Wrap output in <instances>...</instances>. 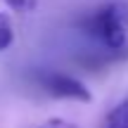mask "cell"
<instances>
[{
    "instance_id": "2",
    "label": "cell",
    "mask_w": 128,
    "mask_h": 128,
    "mask_svg": "<svg viewBox=\"0 0 128 128\" xmlns=\"http://www.w3.org/2000/svg\"><path fill=\"white\" fill-rule=\"evenodd\" d=\"M33 83L45 95H50L52 100H69V102H81V104L92 102L90 88L81 78L57 71V69H36L33 71Z\"/></svg>"
},
{
    "instance_id": "5",
    "label": "cell",
    "mask_w": 128,
    "mask_h": 128,
    "mask_svg": "<svg viewBox=\"0 0 128 128\" xmlns=\"http://www.w3.org/2000/svg\"><path fill=\"white\" fill-rule=\"evenodd\" d=\"M2 2L17 14H31L38 7V0H2Z\"/></svg>"
},
{
    "instance_id": "1",
    "label": "cell",
    "mask_w": 128,
    "mask_h": 128,
    "mask_svg": "<svg viewBox=\"0 0 128 128\" xmlns=\"http://www.w3.org/2000/svg\"><path fill=\"white\" fill-rule=\"evenodd\" d=\"M78 28L95 45H100V52H104L109 60L128 57V2L112 0L100 5L81 17Z\"/></svg>"
},
{
    "instance_id": "3",
    "label": "cell",
    "mask_w": 128,
    "mask_h": 128,
    "mask_svg": "<svg viewBox=\"0 0 128 128\" xmlns=\"http://www.w3.org/2000/svg\"><path fill=\"white\" fill-rule=\"evenodd\" d=\"M100 128H128V95H124L109 112L104 114Z\"/></svg>"
},
{
    "instance_id": "6",
    "label": "cell",
    "mask_w": 128,
    "mask_h": 128,
    "mask_svg": "<svg viewBox=\"0 0 128 128\" xmlns=\"http://www.w3.org/2000/svg\"><path fill=\"white\" fill-rule=\"evenodd\" d=\"M38 128H76V126L69 124V121H64V119H50V121H45V124L38 126Z\"/></svg>"
},
{
    "instance_id": "4",
    "label": "cell",
    "mask_w": 128,
    "mask_h": 128,
    "mask_svg": "<svg viewBox=\"0 0 128 128\" xmlns=\"http://www.w3.org/2000/svg\"><path fill=\"white\" fill-rule=\"evenodd\" d=\"M14 43V26H12V19L7 17L5 12H0V52L10 50Z\"/></svg>"
}]
</instances>
